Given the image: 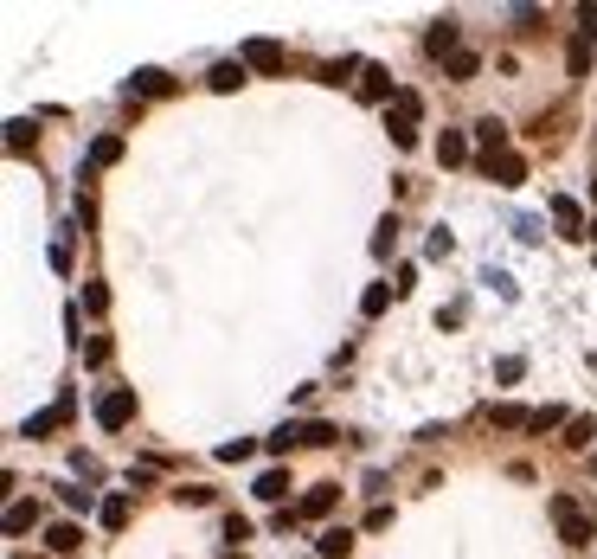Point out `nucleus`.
I'll use <instances>...</instances> for the list:
<instances>
[{
	"label": "nucleus",
	"mask_w": 597,
	"mask_h": 559,
	"mask_svg": "<svg viewBox=\"0 0 597 559\" xmlns=\"http://www.w3.org/2000/svg\"><path fill=\"white\" fill-rule=\"evenodd\" d=\"M392 245H398V225L379 219V232H373V257H392Z\"/></svg>",
	"instance_id": "obj_30"
},
{
	"label": "nucleus",
	"mask_w": 597,
	"mask_h": 559,
	"mask_svg": "<svg viewBox=\"0 0 597 559\" xmlns=\"http://www.w3.org/2000/svg\"><path fill=\"white\" fill-rule=\"evenodd\" d=\"M84 309L103 315V309H110V289H103V283H84Z\"/></svg>",
	"instance_id": "obj_33"
},
{
	"label": "nucleus",
	"mask_w": 597,
	"mask_h": 559,
	"mask_svg": "<svg viewBox=\"0 0 597 559\" xmlns=\"http://www.w3.org/2000/svg\"><path fill=\"white\" fill-rule=\"evenodd\" d=\"M244 77H251V71H244V59H225V65H212V77H206V84H212V91H238Z\"/></svg>",
	"instance_id": "obj_17"
},
{
	"label": "nucleus",
	"mask_w": 597,
	"mask_h": 559,
	"mask_svg": "<svg viewBox=\"0 0 597 559\" xmlns=\"http://www.w3.org/2000/svg\"><path fill=\"white\" fill-rule=\"evenodd\" d=\"M97 424H103V431H122V424H135V392H129V386H110V392L97 398Z\"/></svg>",
	"instance_id": "obj_4"
},
{
	"label": "nucleus",
	"mask_w": 597,
	"mask_h": 559,
	"mask_svg": "<svg viewBox=\"0 0 597 559\" xmlns=\"http://www.w3.org/2000/svg\"><path fill=\"white\" fill-rule=\"evenodd\" d=\"M33 527H39V508H33V501H13V508H7V534L20 540V534H33Z\"/></svg>",
	"instance_id": "obj_19"
},
{
	"label": "nucleus",
	"mask_w": 597,
	"mask_h": 559,
	"mask_svg": "<svg viewBox=\"0 0 597 559\" xmlns=\"http://www.w3.org/2000/svg\"><path fill=\"white\" fill-rule=\"evenodd\" d=\"M553 424H565V405H539V412H533V424H527V431H533V437H546Z\"/></svg>",
	"instance_id": "obj_26"
},
{
	"label": "nucleus",
	"mask_w": 597,
	"mask_h": 559,
	"mask_svg": "<svg viewBox=\"0 0 597 559\" xmlns=\"http://www.w3.org/2000/svg\"><path fill=\"white\" fill-rule=\"evenodd\" d=\"M59 501H65L71 515H90V508H103V501H97L90 489H59Z\"/></svg>",
	"instance_id": "obj_25"
},
{
	"label": "nucleus",
	"mask_w": 597,
	"mask_h": 559,
	"mask_svg": "<svg viewBox=\"0 0 597 559\" xmlns=\"http://www.w3.org/2000/svg\"><path fill=\"white\" fill-rule=\"evenodd\" d=\"M65 418H71V392H59V405H51V412H33V418H26V424H20V437H51Z\"/></svg>",
	"instance_id": "obj_8"
},
{
	"label": "nucleus",
	"mask_w": 597,
	"mask_h": 559,
	"mask_svg": "<svg viewBox=\"0 0 597 559\" xmlns=\"http://www.w3.org/2000/svg\"><path fill=\"white\" fill-rule=\"evenodd\" d=\"M456 33H463L456 20H437V26L424 33V51H430V59H456Z\"/></svg>",
	"instance_id": "obj_11"
},
{
	"label": "nucleus",
	"mask_w": 597,
	"mask_h": 559,
	"mask_svg": "<svg viewBox=\"0 0 597 559\" xmlns=\"http://www.w3.org/2000/svg\"><path fill=\"white\" fill-rule=\"evenodd\" d=\"M475 168H482L488 180H495V186H527V161H521L514 148H507V154H495V161H475Z\"/></svg>",
	"instance_id": "obj_6"
},
{
	"label": "nucleus",
	"mask_w": 597,
	"mask_h": 559,
	"mask_svg": "<svg viewBox=\"0 0 597 559\" xmlns=\"http://www.w3.org/2000/svg\"><path fill=\"white\" fill-rule=\"evenodd\" d=\"M591 193H597V180H591Z\"/></svg>",
	"instance_id": "obj_37"
},
{
	"label": "nucleus",
	"mask_w": 597,
	"mask_h": 559,
	"mask_svg": "<svg viewBox=\"0 0 597 559\" xmlns=\"http://www.w3.org/2000/svg\"><path fill=\"white\" fill-rule=\"evenodd\" d=\"M578 39H597V0H585V7H578Z\"/></svg>",
	"instance_id": "obj_34"
},
{
	"label": "nucleus",
	"mask_w": 597,
	"mask_h": 559,
	"mask_svg": "<svg viewBox=\"0 0 597 559\" xmlns=\"http://www.w3.org/2000/svg\"><path fill=\"white\" fill-rule=\"evenodd\" d=\"M251 495H257V501H270V508H277V501H289V469H263Z\"/></svg>",
	"instance_id": "obj_15"
},
{
	"label": "nucleus",
	"mask_w": 597,
	"mask_h": 559,
	"mask_svg": "<svg viewBox=\"0 0 597 559\" xmlns=\"http://www.w3.org/2000/svg\"><path fill=\"white\" fill-rule=\"evenodd\" d=\"M488 418H495V424H507V431H527V424H533V412H521V405H495Z\"/></svg>",
	"instance_id": "obj_27"
},
{
	"label": "nucleus",
	"mask_w": 597,
	"mask_h": 559,
	"mask_svg": "<svg viewBox=\"0 0 597 559\" xmlns=\"http://www.w3.org/2000/svg\"><path fill=\"white\" fill-rule=\"evenodd\" d=\"M360 97H366V103H386V110H392V97H398L392 71H386V65H366V71H360Z\"/></svg>",
	"instance_id": "obj_9"
},
{
	"label": "nucleus",
	"mask_w": 597,
	"mask_h": 559,
	"mask_svg": "<svg viewBox=\"0 0 597 559\" xmlns=\"http://www.w3.org/2000/svg\"><path fill=\"white\" fill-rule=\"evenodd\" d=\"M437 161L444 168H463L469 161V136H463V129H444V136H437Z\"/></svg>",
	"instance_id": "obj_13"
},
{
	"label": "nucleus",
	"mask_w": 597,
	"mask_h": 559,
	"mask_svg": "<svg viewBox=\"0 0 597 559\" xmlns=\"http://www.w3.org/2000/svg\"><path fill=\"white\" fill-rule=\"evenodd\" d=\"M26 142H33V122H26V116H20V122H7V148H13V154H20V148H26Z\"/></svg>",
	"instance_id": "obj_32"
},
{
	"label": "nucleus",
	"mask_w": 597,
	"mask_h": 559,
	"mask_svg": "<svg viewBox=\"0 0 597 559\" xmlns=\"http://www.w3.org/2000/svg\"><path fill=\"white\" fill-rule=\"evenodd\" d=\"M251 450H257L251 437H232V444H219V463H244V457H251Z\"/></svg>",
	"instance_id": "obj_31"
},
{
	"label": "nucleus",
	"mask_w": 597,
	"mask_h": 559,
	"mask_svg": "<svg viewBox=\"0 0 597 559\" xmlns=\"http://www.w3.org/2000/svg\"><path fill=\"white\" fill-rule=\"evenodd\" d=\"M168 91H174V77H168V71H154V65L129 77V97H168Z\"/></svg>",
	"instance_id": "obj_12"
},
{
	"label": "nucleus",
	"mask_w": 597,
	"mask_h": 559,
	"mask_svg": "<svg viewBox=\"0 0 597 559\" xmlns=\"http://www.w3.org/2000/svg\"><path fill=\"white\" fill-rule=\"evenodd\" d=\"M347 71H366V65H360V59H334V65H328V84H341Z\"/></svg>",
	"instance_id": "obj_35"
},
{
	"label": "nucleus",
	"mask_w": 597,
	"mask_h": 559,
	"mask_svg": "<svg viewBox=\"0 0 597 559\" xmlns=\"http://www.w3.org/2000/svg\"><path fill=\"white\" fill-rule=\"evenodd\" d=\"M418 116H424V97H418V91H398V97H392V110H386V129H392V142H398V148H412V142H418Z\"/></svg>",
	"instance_id": "obj_1"
},
{
	"label": "nucleus",
	"mask_w": 597,
	"mask_h": 559,
	"mask_svg": "<svg viewBox=\"0 0 597 559\" xmlns=\"http://www.w3.org/2000/svg\"><path fill=\"white\" fill-rule=\"evenodd\" d=\"M597 437V418H572V424H565V444H572V450H585Z\"/></svg>",
	"instance_id": "obj_28"
},
{
	"label": "nucleus",
	"mask_w": 597,
	"mask_h": 559,
	"mask_svg": "<svg viewBox=\"0 0 597 559\" xmlns=\"http://www.w3.org/2000/svg\"><path fill=\"white\" fill-rule=\"evenodd\" d=\"M45 547L51 553H77V547H84V527H77V521H51L45 527Z\"/></svg>",
	"instance_id": "obj_14"
},
{
	"label": "nucleus",
	"mask_w": 597,
	"mask_h": 559,
	"mask_svg": "<svg viewBox=\"0 0 597 559\" xmlns=\"http://www.w3.org/2000/svg\"><path fill=\"white\" fill-rule=\"evenodd\" d=\"M565 65H572V77H591V39H572V51H565Z\"/></svg>",
	"instance_id": "obj_29"
},
{
	"label": "nucleus",
	"mask_w": 597,
	"mask_h": 559,
	"mask_svg": "<svg viewBox=\"0 0 597 559\" xmlns=\"http://www.w3.org/2000/svg\"><path fill=\"white\" fill-rule=\"evenodd\" d=\"M103 527H110V534H116V527H129V495H103Z\"/></svg>",
	"instance_id": "obj_21"
},
{
	"label": "nucleus",
	"mask_w": 597,
	"mask_h": 559,
	"mask_svg": "<svg viewBox=\"0 0 597 559\" xmlns=\"http://www.w3.org/2000/svg\"><path fill=\"white\" fill-rule=\"evenodd\" d=\"M90 161H97V168H116V161H122V142H116V136H97V142H90Z\"/></svg>",
	"instance_id": "obj_22"
},
{
	"label": "nucleus",
	"mask_w": 597,
	"mask_h": 559,
	"mask_svg": "<svg viewBox=\"0 0 597 559\" xmlns=\"http://www.w3.org/2000/svg\"><path fill=\"white\" fill-rule=\"evenodd\" d=\"M321 559H347V553H354V534H347V527H321Z\"/></svg>",
	"instance_id": "obj_16"
},
{
	"label": "nucleus",
	"mask_w": 597,
	"mask_h": 559,
	"mask_svg": "<svg viewBox=\"0 0 597 559\" xmlns=\"http://www.w3.org/2000/svg\"><path fill=\"white\" fill-rule=\"evenodd\" d=\"M585 238H591V245H597V219H591V232H585Z\"/></svg>",
	"instance_id": "obj_36"
},
{
	"label": "nucleus",
	"mask_w": 597,
	"mask_h": 559,
	"mask_svg": "<svg viewBox=\"0 0 597 559\" xmlns=\"http://www.w3.org/2000/svg\"><path fill=\"white\" fill-rule=\"evenodd\" d=\"M295 444H302V424H277V431L263 437V450H270V457H289Z\"/></svg>",
	"instance_id": "obj_18"
},
{
	"label": "nucleus",
	"mask_w": 597,
	"mask_h": 559,
	"mask_svg": "<svg viewBox=\"0 0 597 559\" xmlns=\"http://www.w3.org/2000/svg\"><path fill=\"white\" fill-rule=\"evenodd\" d=\"M398 296L392 283H366V296H360V315H386V303Z\"/></svg>",
	"instance_id": "obj_20"
},
{
	"label": "nucleus",
	"mask_w": 597,
	"mask_h": 559,
	"mask_svg": "<svg viewBox=\"0 0 597 559\" xmlns=\"http://www.w3.org/2000/svg\"><path fill=\"white\" fill-rule=\"evenodd\" d=\"M238 59H244V71H263V77H277V71L289 65V51H283L277 39H244V45H238Z\"/></svg>",
	"instance_id": "obj_3"
},
{
	"label": "nucleus",
	"mask_w": 597,
	"mask_h": 559,
	"mask_svg": "<svg viewBox=\"0 0 597 559\" xmlns=\"http://www.w3.org/2000/svg\"><path fill=\"white\" fill-rule=\"evenodd\" d=\"M553 521H559V534H565V547H591V540H597V527H591V515L578 508L572 495H553Z\"/></svg>",
	"instance_id": "obj_2"
},
{
	"label": "nucleus",
	"mask_w": 597,
	"mask_h": 559,
	"mask_svg": "<svg viewBox=\"0 0 597 559\" xmlns=\"http://www.w3.org/2000/svg\"><path fill=\"white\" fill-rule=\"evenodd\" d=\"M475 148H482L475 161H495V154H507V122H501V116H482V122H475Z\"/></svg>",
	"instance_id": "obj_7"
},
{
	"label": "nucleus",
	"mask_w": 597,
	"mask_h": 559,
	"mask_svg": "<svg viewBox=\"0 0 597 559\" xmlns=\"http://www.w3.org/2000/svg\"><path fill=\"white\" fill-rule=\"evenodd\" d=\"M302 444H309V450H328V444H341V431H334V424H321V418H315V424H302Z\"/></svg>",
	"instance_id": "obj_23"
},
{
	"label": "nucleus",
	"mask_w": 597,
	"mask_h": 559,
	"mask_svg": "<svg viewBox=\"0 0 597 559\" xmlns=\"http://www.w3.org/2000/svg\"><path fill=\"white\" fill-rule=\"evenodd\" d=\"M450 77H456V84H469V77H482V59H475V51H456V59H450Z\"/></svg>",
	"instance_id": "obj_24"
},
{
	"label": "nucleus",
	"mask_w": 597,
	"mask_h": 559,
	"mask_svg": "<svg viewBox=\"0 0 597 559\" xmlns=\"http://www.w3.org/2000/svg\"><path fill=\"white\" fill-rule=\"evenodd\" d=\"M553 225H559L565 238H585V232H591V219H585V212H578V200H565V193L553 200Z\"/></svg>",
	"instance_id": "obj_10"
},
{
	"label": "nucleus",
	"mask_w": 597,
	"mask_h": 559,
	"mask_svg": "<svg viewBox=\"0 0 597 559\" xmlns=\"http://www.w3.org/2000/svg\"><path fill=\"white\" fill-rule=\"evenodd\" d=\"M334 508H341V489H334V483H315L302 501H295V515H302V521H328Z\"/></svg>",
	"instance_id": "obj_5"
}]
</instances>
